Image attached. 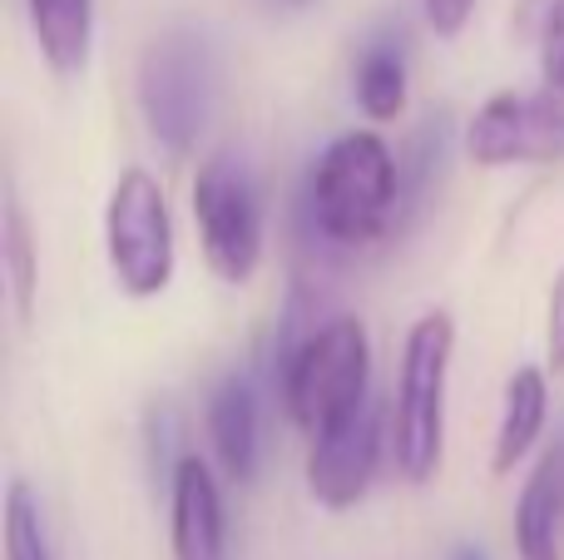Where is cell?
Here are the masks:
<instances>
[{"mask_svg": "<svg viewBox=\"0 0 564 560\" xmlns=\"http://www.w3.org/2000/svg\"><path fill=\"white\" fill-rule=\"evenodd\" d=\"M105 254L119 293L129 298H159L174 283L178 268L174 218H169V198L149 169H124L115 179V189H109Z\"/></svg>", "mask_w": 564, "mask_h": 560, "instance_id": "5b68a950", "label": "cell"}, {"mask_svg": "<svg viewBox=\"0 0 564 560\" xmlns=\"http://www.w3.org/2000/svg\"><path fill=\"white\" fill-rule=\"evenodd\" d=\"M401 198V164L377 129H351L322 149L307 184V204L332 244H371Z\"/></svg>", "mask_w": 564, "mask_h": 560, "instance_id": "7a4b0ae2", "label": "cell"}, {"mask_svg": "<svg viewBox=\"0 0 564 560\" xmlns=\"http://www.w3.org/2000/svg\"><path fill=\"white\" fill-rule=\"evenodd\" d=\"M169 546L174 560H228L224 492L194 452H184L169 472Z\"/></svg>", "mask_w": 564, "mask_h": 560, "instance_id": "9c48e42d", "label": "cell"}, {"mask_svg": "<svg viewBox=\"0 0 564 560\" xmlns=\"http://www.w3.org/2000/svg\"><path fill=\"white\" fill-rule=\"evenodd\" d=\"M35 45L59 79L85 75L95 45V0H25Z\"/></svg>", "mask_w": 564, "mask_h": 560, "instance_id": "4fadbf2b", "label": "cell"}, {"mask_svg": "<svg viewBox=\"0 0 564 560\" xmlns=\"http://www.w3.org/2000/svg\"><path fill=\"white\" fill-rule=\"evenodd\" d=\"M194 224L204 244V263L224 283L243 288L263 263V194L258 179L234 149L208 154L194 179Z\"/></svg>", "mask_w": 564, "mask_h": 560, "instance_id": "8992f818", "label": "cell"}, {"mask_svg": "<svg viewBox=\"0 0 564 560\" xmlns=\"http://www.w3.org/2000/svg\"><path fill=\"white\" fill-rule=\"evenodd\" d=\"M540 75L550 85H564V0H555L540 30Z\"/></svg>", "mask_w": 564, "mask_h": 560, "instance_id": "e0dca14e", "label": "cell"}, {"mask_svg": "<svg viewBox=\"0 0 564 560\" xmlns=\"http://www.w3.org/2000/svg\"><path fill=\"white\" fill-rule=\"evenodd\" d=\"M516 551L520 560H564V446L530 472L516 502Z\"/></svg>", "mask_w": 564, "mask_h": 560, "instance_id": "8fae6325", "label": "cell"}, {"mask_svg": "<svg viewBox=\"0 0 564 560\" xmlns=\"http://www.w3.org/2000/svg\"><path fill=\"white\" fill-rule=\"evenodd\" d=\"M208 442L228 482L253 486L263 462V412H258V387L248 373H228L208 397Z\"/></svg>", "mask_w": 564, "mask_h": 560, "instance_id": "30bf717a", "label": "cell"}, {"mask_svg": "<svg viewBox=\"0 0 564 560\" xmlns=\"http://www.w3.org/2000/svg\"><path fill=\"white\" fill-rule=\"evenodd\" d=\"M263 6H268V10H307L312 0H263Z\"/></svg>", "mask_w": 564, "mask_h": 560, "instance_id": "44dd1931", "label": "cell"}, {"mask_svg": "<svg viewBox=\"0 0 564 560\" xmlns=\"http://www.w3.org/2000/svg\"><path fill=\"white\" fill-rule=\"evenodd\" d=\"M6 273H10V313H15L20 327H30L35 317V293H40V268H35V244H30V224H25V208H20L15 189L6 184Z\"/></svg>", "mask_w": 564, "mask_h": 560, "instance_id": "9a60e30c", "label": "cell"}, {"mask_svg": "<svg viewBox=\"0 0 564 560\" xmlns=\"http://www.w3.org/2000/svg\"><path fill=\"white\" fill-rule=\"evenodd\" d=\"M381 462V412L371 397H361L351 412L312 432L307 452V492L327 511H351L371 492V476Z\"/></svg>", "mask_w": 564, "mask_h": 560, "instance_id": "ba28073f", "label": "cell"}, {"mask_svg": "<svg viewBox=\"0 0 564 560\" xmlns=\"http://www.w3.org/2000/svg\"><path fill=\"white\" fill-rule=\"evenodd\" d=\"M218 45L194 25H174L139 55V115L164 154L184 159L218 105Z\"/></svg>", "mask_w": 564, "mask_h": 560, "instance_id": "6da1fadb", "label": "cell"}, {"mask_svg": "<svg viewBox=\"0 0 564 560\" xmlns=\"http://www.w3.org/2000/svg\"><path fill=\"white\" fill-rule=\"evenodd\" d=\"M357 105L371 125H387L406 109V55L391 40H371L357 60Z\"/></svg>", "mask_w": 564, "mask_h": 560, "instance_id": "5bb4252c", "label": "cell"}, {"mask_svg": "<svg viewBox=\"0 0 564 560\" xmlns=\"http://www.w3.org/2000/svg\"><path fill=\"white\" fill-rule=\"evenodd\" d=\"M550 412V387L540 367H516L500 397V427H496V452H490V472L510 476L516 462H525V452L540 442Z\"/></svg>", "mask_w": 564, "mask_h": 560, "instance_id": "7c38bea8", "label": "cell"}, {"mask_svg": "<svg viewBox=\"0 0 564 560\" xmlns=\"http://www.w3.org/2000/svg\"><path fill=\"white\" fill-rule=\"evenodd\" d=\"M466 154L486 169L560 164L564 159V85L490 95L466 125Z\"/></svg>", "mask_w": 564, "mask_h": 560, "instance_id": "52a82bcc", "label": "cell"}, {"mask_svg": "<svg viewBox=\"0 0 564 560\" xmlns=\"http://www.w3.org/2000/svg\"><path fill=\"white\" fill-rule=\"evenodd\" d=\"M6 560H55L45 511H40L30 482H20V476L6 486Z\"/></svg>", "mask_w": 564, "mask_h": 560, "instance_id": "2e32d148", "label": "cell"}, {"mask_svg": "<svg viewBox=\"0 0 564 560\" xmlns=\"http://www.w3.org/2000/svg\"><path fill=\"white\" fill-rule=\"evenodd\" d=\"M451 353H456V323H451V313H426L411 323L406 347H401L397 412H391V452H397V472L411 486H426L441 472Z\"/></svg>", "mask_w": 564, "mask_h": 560, "instance_id": "3957f363", "label": "cell"}, {"mask_svg": "<svg viewBox=\"0 0 564 560\" xmlns=\"http://www.w3.org/2000/svg\"><path fill=\"white\" fill-rule=\"evenodd\" d=\"M451 560H490V556L480 551V546H470V541H466V546H456V551H451Z\"/></svg>", "mask_w": 564, "mask_h": 560, "instance_id": "ffe728a7", "label": "cell"}, {"mask_svg": "<svg viewBox=\"0 0 564 560\" xmlns=\"http://www.w3.org/2000/svg\"><path fill=\"white\" fill-rule=\"evenodd\" d=\"M421 15L441 40H456L476 15V0H421Z\"/></svg>", "mask_w": 564, "mask_h": 560, "instance_id": "ac0fdd59", "label": "cell"}, {"mask_svg": "<svg viewBox=\"0 0 564 560\" xmlns=\"http://www.w3.org/2000/svg\"><path fill=\"white\" fill-rule=\"evenodd\" d=\"M545 343H550V363L564 367V268L550 288V313H545Z\"/></svg>", "mask_w": 564, "mask_h": 560, "instance_id": "d6986e66", "label": "cell"}, {"mask_svg": "<svg viewBox=\"0 0 564 560\" xmlns=\"http://www.w3.org/2000/svg\"><path fill=\"white\" fill-rule=\"evenodd\" d=\"M371 383V337L361 317H332L307 333L282 363V402L302 432H322L361 402Z\"/></svg>", "mask_w": 564, "mask_h": 560, "instance_id": "277c9868", "label": "cell"}]
</instances>
